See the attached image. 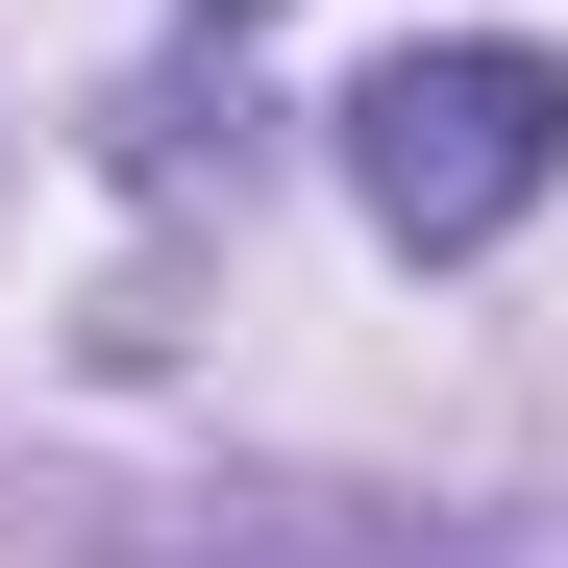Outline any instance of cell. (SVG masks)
Wrapping results in <instances>:
<instances>
[{
	"label": "cell",
	"mask_w": 568,
	"mask_h": 568,
	"mask_svg": "<svg viewBox=\"0 0 568 568\" xmlns=\"http://www.w3.org/2000/svg\"><path fill=\"white\" fill-rule=\"evenodd\" d=\"M346 199L396 223V247H495L568 199V50L519 26H445V50H371L346 74Z\"/></svg>",
	"instance_id": "cell-1"
},
{
	"label": "cell",
	"mask_w": 568,
	"mask_h": 568,
	"mask_svg": "<svg viewBox=\"0 0 568 568\" xmlns=\"http://www.w3.org/2000/svg\"><path fill=\"white\" fill-rule=\"evenodd\" d=\"M199 26H272V0H199Z\"/></svg>",
	"instance_id": "cell-2"
}]
</instances>
